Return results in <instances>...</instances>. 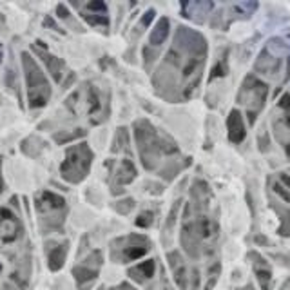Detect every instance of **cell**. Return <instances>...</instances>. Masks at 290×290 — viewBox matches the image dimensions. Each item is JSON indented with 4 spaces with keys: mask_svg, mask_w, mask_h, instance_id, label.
Masks as SVG:
<instances>
[{
    "mask_svg": "<svg viewBox=\"0 0 290 290\" xmlns=\"http://www.w3.org/2000/svg\"><path fill=\"white\" fill-rule=\"evenodd\" d=\"M113 290H135L131 285H127V283H123V285H120V286H116V288H113Z\"/></svg>",
    "mask_w": 290,
    "mask_h": 290,
    "instance_id": "d6986e66",
    "label": "cell"
},
{
    "mask_svg": "<svg viewBox=\"0 0 290 290\" xmlns=\"http://www.w3.org/2000/svg\"><path fill=\"white\" fill-rule=\"evenodd\" d=\"M42 56H44V62H46L47 69L51 71V75L55 76V80H60V76H62V68H63L62 60L55 58V56H51V55H42Z\"/></svg>",
    "mask_w": 290,
    "mask_h": 290,
    "instance_id": "7c38bea8",
    "label": "cell"
},
{
    "mask_svg": "<svg viewBox=\"0 0 290 290\" xmlns=\"http://www.w3.org/2000/svg\"><path fill=\"white\" fill-rule=\"evenodd\" d=\"M84 18L89 22V24H93V25H107V17H98V15H84Z\"/></svg>",
    "mask_w": 290,
    "mask_h": 290,
    "instance_id": "5bb4252c",
    "label": "cell"
},
{
    "mask_svg": "<svg viewBox=\"0 0 290 290\" xmlns=\"http://www.w3.org/2000/svg\"><path fill=\"white\" fill-rule=\"evenodd\" d=\"M254 272H256L261 286L265 290H269L270 288V270H269V267L265 265V261H261L260 257H257V261H254Z\"/></svg>",
    "mask_w": 290,
    "mask_h": 290,
    "instance_id": "30bf717a",
    "label": "cell"
},
{
    "mask_svg": "<svg viewBox=\"0 0 290 290\" xmlns=\"http://www.w3.org/2000/svg\"><path fill=\"white\" fill-rule=\"evenodd\" d=\"M229 138H231V142L234 143H240L243 142L245 138V125H243V118H241L240 111H232L231 116H229Z\"/></svg>",
    "mask_w": 290,
    "mask_h": 290,
    "instance_id": "8992f818",
    "label": "cell"
},
{
    "mask_svg": "<svg viewBox=\"0 0 290 290\" xmlns=\"http://www.w3.org/2000/svg\"><path fill=\"white\" fill-rule=\"evenodd\" d=\"M73 274H75V279L80 283V285L96 278V270H91V269H87V267H76V269L73 270Z\"/></svg>",
    "mask_w": 290,
    "mask_h": 290,
    "instance_id": "4fadbf2b",
    "label": "cell"
},
{
    "mask_svg": "<svg viewBox=\"0 0 290 290\" xmlns=\"http://www.w3.org/2000/svg\"><path fill=\"white\" fill-rule=\"evenodd\" d=\"M154 18V9H149L147 13H145V17L142 18V25H147L151 24V20Z\"/></svg>",
    "mask_w": 290,
    "mask_h": 290,
    "instance_id": "e0dca14e",
    "label": "cell"
},
{
    "mask_svg": "<svg viewBox=\"0 0 290 290\" xmlns=\"http://www.w3.org/2000/svg\"><path fill=\"white\" fill-rule=\"evenodd\" d=\"M154 261L149 260V261H143V263H140L138 267H135V269L129 270V276L131 278L138 279V281H143V279H151L152 276H154Z\"/></svg>",
    "mask_w": 290,
    "mask_h": 290,
    "instance_id": "52a82bcc",
    "label": "cell"
},
{
    "mask_svg": "<svg viewBox=\"0 0 290 290\" xmlns=\"http://www.w3.org/2000/svg\"><path fill=\"white\" fill-rule=\"evenodd\" d=\"M91 162H93V152L87 147V143L75 145L68 151L66 160L60 165V174H62L63 180L71 181V183H78L89 173Z\"/></svg>",
    "mask_w": 290,
    "mask_h": 290,
    "instance_id": "7a4b0ae2",
    "label": "cell"
},
{
    "mask_svg": "<svg viewBox=\"0 0 290 290\" xmlns=\"http://www.w3.org/2000/svg\"><path fill=\"white\" fill-rule=\"evenodd\" d=\"M136 176V169L135 165L131 164L129 160H122V164H120V171H118V181L120 183H129V181H133Z\"/></svg>",
    "mask_w": 290,
    "mask_h": 290,
    "instance_id": "8fae6325",
    "label": "cell"
},
{
    "mask_svg": "<svg viewBox=\"0 0 290 290\" xmlns=\"http://www.w3.org/2000/svg\"><path fill=\"white\" fill-rule=\"evenodd\" d=\"M152 223V212H143V214H140V218L136 219V225L138 227H149Z\"/></svg>",
    "mask_w": 290,
    "mask_h": 290,
    "instance_id": "9a60e30c",
    "label": "cell"
},
{
    "mask_svg": "<svg viewBox=\"0 0 290 290\" xmlns=\"http://www.w3.org/2000/svg\"><path fill=\"white\" fill-rule=\"evenodd\" d=\"M169 35V20L167 18H162L158 24H156V27L151 31V37H149V40H151L152 46H160V44H164V40L167 38Z\"/></svg>",
    "mask_w": 290,
    "mask_h": 290,
    "instance_id": "9c48e42d",
    "label": "cell"
},
{
    "mask_svg": "<svg viewBox=\"0 0 290 290\" xmlns=\"http://www.w3.org/2000/svg\"><path fill=\"white\" fill-rule=\"evenodd\" d=\"M20 225L11 210L0 209V243H11L18 238Z\"/></svg>",
    "mask_w": 290,
    "mask_h": 290,
    "instance_id": "277c9868",
    "label": "cell"
},
{
    "mask_svg": "<svg viewBox=\"0 0 290 290\" xmlns=\"http://www.w3.org/2000/svg\"><path fill=\"white\" fill-rule=\"evenodd\" d=\"M22 63H24L25 80H27V100H29V107H33V109L44 107L51 96L49 82L46 80L44 73L40 71L37 62L27 53L22 55Z\"/></svg>",
    "mask_w": 290,
    "mask_h": 290,
    "instance_id": "6da1fadb",
    "label": "cell"
},
{
    "mask_svg": "<svg viewBox=\"0 0 290 290\" xmlns=\"http://www.w3.org/2000/svg\"><path fill=\"white\" fill-rule=\"evenodd\" d=\"M127 245L122 247V252H120V260L122 263H127V261H135L138 257L145 256L149 250V241L143 238V236H129L125 238Z\"/></svg>",
    "mask_w": 290,
    "mask_h": 290,
    "instance_id": "3957f363",
    "label": "cell"
},
{
    "mask_svg": "<svg viewBox=\"0 0 290 290\" xmlns=\"http://www.w3.org/2000/svg\"><path fill=\"white\" fill-rule=\"evenodd\" d=\"M37 207L40 214L47 216V214H55L58 210H63L66 202H63V198L56 196V194L53 192H42L40 198L37 200Z\"/></svg>",
    "mask_w": 290,
    "mask_h": 290,
    "instance_id": "5b68a950",
    "label": "cell"
},
{
    "mask_svg": "<svg viewBox=\"0 0 290 290\" xmlns=\"http://www.w3.org/2000/svg\"><path fill=\"white\" fill-rule=\"evenodd\" d=\"M123 205H116V209H118V212H122V214H127L133 207H135V202L133 200H125V202H122Z\"/></svg>",
    "mask_w": 290,
    "mask_h": 290,
    "instance_id": "2e32d148",
    "label": "cell"
},
{
    "mask_svg": "<svg viewBox=\"0 0 290 290\" xmlns=\"http://www.w3.org/2000/svg\"><path fill=\"white\" fill-rule=\"evenodd\" d=\"M56 13H62V15H60V17H62V18H66V17H68V9L63 8V6H58V9H56Z\"/></svg>",
    "mask_w": 290,
    "mask_h": 290,
    "instance_id": "ac0fdd59",
    "label": "cell"
},
{
    "mask_svg": "<svg viewBox=\"0 0 290 290\" xmlns=\"http://www.w3.org/2000/svg\"><path fill=\"white\" fill-rule=\"evenodd\" d=\"M66 254H68V243L63 245H56L49 250V269L51 270H58L63 265V260H66Z\"/></svg>",
    "mask_w": 290,
    "mask_h": 290,
    "instance_id": "ba28073f",
    "label": "cell"
}]
</instances>
